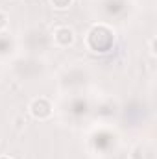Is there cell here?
<instances>
[{"instance_id":"obj_5","label":"cell","mask_w":157,"mask_h":159,"mask_svg":"<svg viewBox=\"0 0 157 159\" xmlns=\"http://www.w3.org/2000/svg\"><path fill=\"white\" fill-rule=\"evenodd\" d=\"M117 43V32L113 26L105 24V22H92L85 35H83V44L89 52L92 54H107L113 50Z\"/></svg>"},{"instance_id":"obj_13","label":"cell","mask_w":157,"mask_h":159,"mask_svg":"<svg viewBox=\"0 0 157 159\" xmlns=\"http://www.w3.org/2000/svg\"><path fill=\"white\" fill-rule=\"evenodd\" d=\"M50 4H52L54 9H57V11H65V9H69V7L74 4V0H50Z\"/></svg>"},{"instance_id":"obj_1","label":"cell","mask_w":157,"mask_h":159,"mask_svg":"<svg viewBox=\"0 0 157 159\" xmlns=\"http://www.w3.org/2000/svg\"><path fill=\"white\" fill-rule=\"evenodd\" d=\"M120 148V133L113 124H96L87 133V152L94 159L113 157Z\"/></svg>"},{"instance_id":"obj_9","label":"cell","mask_w":157,"mask_h":159,"mask_svg":"<svg viewBox=\"0 0 157 159\" xmlns=\"http://www.w3.org/2000/svg\"><path fill=\"white\" fill-rule=\"evenodd\" d=\"M28 113L32 115V119L39 120V122H46L54 117L56 106L48 96H35L28 104Z\"/></svg>"},{"instance_id":"obj_10","label":"cell","mask_w":157,"mask_h":159,"mask_svg":"<svg viewBox=\"0 0 157 159\" xmlns=\"http://www.w3.org/2000/svg\"><path fill=\"white\" fill-rule=\"evenodd\" d=\"M50 39H52L54 48L65 50L76 43V32H74V28H70L67 24H59L50 32Z\"/></svg>"},{"instance_id":"obj_14","label":"cell","mask_w":157,"mask_h":159,"mask_svg":"<svg viewBox=\"0 0 157 159\" xmlns=\"http://www.w3.org/2000/svg\"><path fill=\"white\" fill-rule=\"evenodd\" d=\"M9 26V13L0 7V32H6Z\"/></svg>"},{"instance_id":"obj_6","label":"cell","mask_w":157,"mask_h":159,"mask_svg":"<svg viewBox=\"0 0 157 159\" xmlns=\"http://www.w3.org/2000/svg\"><path fill=\"white\" fill-rule=\"evenodd\" d=\"M17 43H19V48L24 50V54L39 56V57H44L54 48L50 34L41 26H26V28H22L19 37H17Z\"/></svg>"},{"instance_id":"obj_7","label":"cell","mask_w":157,"mask_h":159,"mask_svg":"<svg viewBox=\"0 0 157 159\" xmlns=\"http://www.w3.org/2000/svg\"><path fill=\"white\" fill-rule=\"evenodd\" d=\"M92 111V100L85 93H76V94H67L63 98V104L59 107V113L63 120L70 126H79L91 117Z\"/></svg>"},{"instance_id":"obj_11","label":"cell","mask_w":157,"mask_h":159,"mask_svg":"<svg viewBox=\"0 0 157 159\" xmlns=\"http://www.w3.org/2000/svg\"><path fill=\"white\" fill-rule=\"evenodd\" d=\"M15 56H19V43L17 37L11 35L7 30L0 32V61H11Z\"/></svg>"},{"instance_id":"obj_15","label":"cell","mask_w":157,"mask_h":159,"mask_svg":"<svg viewBox=\"0 0 157 159\" xmlns=\"http://www.w3.org/2000/svg\"><path fill=\"white\" fill-rule=\"evenodd\" d=\"M148 48H150V56L155 57V35H152L148 41Z\"/></svg>"},{"instance_id":"obj_4","label":"cell","mask_w":157,"mask_h":159,"mask_svg":"<svg viewBox=\"0 0 157 159\" xmlns=\"http://www.w3.org/2000/svg\"><path fill=\"white\" fill-rule=\"evenodd\" d=\"M9 70L17 81H37L46 76L48 65L44 57L22 54V56H15L9 61Z\"/></svg>"},{"instance_id":"obj_3","label":"cell","mask_w":157,"mask_h":159,"mask_svg":"<svg viewBox=\"0 0 157 159\" xmlns=\"http://www.w3.org/2000/svg\"><path fill=\"white\" fill-rule=\"evenodd\" d=\"M133 0H94L92 2V13L98 19V22H105L109 26L124 24L135 9Z\"/></svg>"},{"instance_id":"obj_17","label":"cell","mask_w":157,"mask_h":159,"mask_svg":"<svg viewBox=\"0 0 157 159\" xmlns=\"http://www.w3.org/2000/svg\"><path fill=\"white\" fill-rule=\"evenodd\" d=\"M0 159H13V157H11V156H6V154H2V156H0Z\"/></svg>"},{"instance_id":"obj_2","label":"cell","mask_w":157,"mask_h":159,"mask_svg":"<svg viewBox=\"0 0 157 159\" xmlns=\"http://www.w3.org/2000/svg\"><path fill=\"white\" fill-rule=\"evenodd\" d=\"M57 91L61 94H76V93H85V89L92 81V72L87 63L74 61L63 67L57 72Z\"/></svg>"},{"instance_id":"obj_8","label":"cell","mask_w":157,"mask_h":159,"mask_svg":"<svg viewBox=\"0 0 157 159\" xmlns=\"http://www.w3.org/2000/svg\"><path fill=\"white\" fill-rule=\"evenodd\" d=\"M120 104L113 96H100L96 102H92V111L91 115L98 120L100 124H113V120L120 117Z\"/></svg>"},{"instance_id":"obj_16","label":"cell","mask_w":157,"mask_h":159,"mask_svg":"<svg viewBox=\"0 0 157 159\" xmlns=\"http://www.w3.org/2000/svg\"><path fill=\"white\" fill-rule=\"evenodd\" d=\"M133 2L135 4H144V6H150V7L155 4V0H133Z\"/></svg>"},{"instance_id":"obj_12","label":"cell","mask_w":157,"mask_h":159,"mask_svg":"<svg viewBox=\"0 0 157 159\" xmlns=\"http://www.w3.org/2000/svg\"><path fill=\"white\" fill-rule=\"evenodd\" d=\"M128 159H155V144L152 139L139 141L131 146Z\"/></svg>"}]
</instances>
